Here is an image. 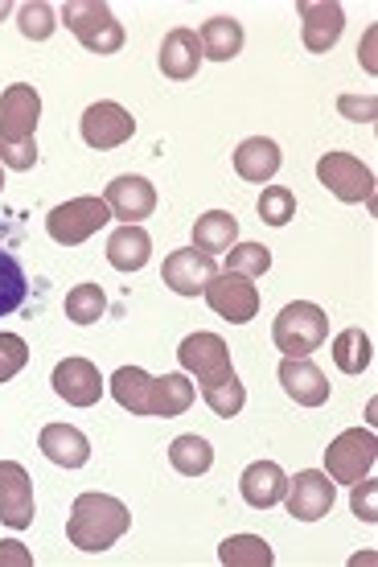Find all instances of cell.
<instances>
[{
	"label": "cell",
	"instance_id": "23",
	"mask_svg": "<svg viewBox=\"0 0 378 567\" xmlns=\"http://www.w3.org/2000/svg\"><path fill=\"white\" fill-rule=\"evenodd\" d=\"M197 42H202V58L231 62V58L243 54V25H238L235 17H211L202 25V33H197Z\"/></svg>",
	"mask_w": 378,
	"mask_h": 567
},
{
	"label": "cell",
	"instance_id": "14",
	"mask_svg": "<svg viewBox=\"0 0 378 567\" xmlns=\"http://www.w3.org/2000/svg\"><path fill=\"white\" fill-rule=\"evenodd\" d=\"M214 276H218V268H214V256L197 251V247L173 251V256L165 259V268H161V280H165V288H173L177 297H197V292L214 280Z\"/></svg>",
	"mask_w": 378,
	"mask_h": 567
},
{
	"label": "cell",
	"instance_id": "26",
	"mask_svg": "<svg viewBox=\"0 0 378 567\" xmlns=\"http://www.w3.org/2000/svg\"><path fill=\"white\" fill-rule=\"evenodd\" d=\"M238 239V218L226 210H211L202 214L194 223V247L206 251V256H218V251H231Z\"/></svg>",
	"mask_w": 378,
	"mask_h": 567
},
{
	"label": "cell",
	"instance_id": "3",
	"mask_svg": "<svg viewBox=\"0 0 378 567\" xmlns=\"http://www.w3.org/2000/svg\"><path fill=\"white\" fill-rule=\"evenodd\" d=\"M62 21L91 54H120L124 50V25L115 21L103 0H71L62 9Z\"/></svg>",
	"mask_w": 378,
	"mask_h": 567
},
{
	"label": "cell",
	"instance_id": "16",
	"mask_svg": "<svg viewBox=\"0 0 378 567\" xmlns=\"http://www.w3.org/2000/svg\"><path fill=\"white\" fill-rule=\"evenodd\" d=\"M103 202H108L112 218H124V227H127V223H141V218H149V214L156 210V189L149 177L124 173V177H115V182L108 185Z\"/></svg>",
	"mask_w": 378,
	"mask_h": 567
},
{
	"label": "cell",
	"instance_id": "27",
	"mask_svg": "<svg viewBox=\"0 0 378 567\" xmlns=\"http://www.w3.org/2000/svg\"><path fill=\"white\" fill-rule=\"evenodd\" d=\"M168 465L177 468V473H185V477H202V473H211L214 465V449L206 444L202 436H177L173 444H168Z\"/></svg>",
	"mask_w": 378,
	"mask_h": 567
},
{
	"label": "cell",
	"instance_id": "33",
	"mask_svg": "<svg viewBox=\"0 0 378 567\" xmlns=\"http://www.w3.org/2000/svg\"><path fill=\"white\" fill-rule=\"evenodd\" d=\"M202 399H206V408H211L218 420H231V415L243 412L247 391H243V383H238V374H235V379H226V383L202 386Z\"/></svg>",
	"mask_w": 378,
	"mask_h": 567
},
{
	"label": "cell",
	"instance_id": "25",
	"mask_svg": "<svg viewBox=\"0 0 378 567\" xmlns=\"http://www.w3.org/2000/svg\"><path fill=\"white\" fill-rule=\"evenodd\" d=\"M112 395L124 412L149 415V403H153V374H144L141 367H120L112 374Z\"/></svg>",
	"mask_w": 378,
	"mask_h": 567
},
{
	"label": "cell",
	"instance_id": "42",
	"mask_svg": "<svg viewBox=\"0 0 378 567\" xmlns=\"http://www.w3.org/2000/svg\"><path fill=\"white\" fill-rule=\"evenodd\" d=\"M0 189H4V169H0Z\"/></svg>",
	"mask_w": 378,
	"mask_h": 567
},
{
	"label": "cell",
	"instance_id": "37",
	"mask_svg": "<svg viewBox=\"0 0 378 567\" xmlns=\"http://www.w3.org/2000/svg\"><path fill=\"white\" fill-rule=\"evenodd\" d=\"M350 506H354V514H358L362 523H378V482H370V477L354 482Z\"/></svg>",
	"mask_w": 378,
	"mask_h": 567
},
{
	"label": "cell",
	"instance_id": "30",
	"mask_svg": "<svg viewBox=\"0 0 378 567\" xmlns=\"http://www.w3.org/2000/svg\"><path fill=\"white\" fill-rule=\"evenodd\" d=\"M103 312H108V297L99 284H74L67 292V317L74 326H95Z\"/></svg>",
	"mask_w": 378,
	"mask_h": 567
},
{
	"label": "cell",
	"instance_id": "11",
	"mask_svg": "<svg viewBox=\"0 0 378 567\" xmlns=\"http://www.w3.org/2000/svg\"><path fill=\"white\" fill-rule=\"evenodd\" d=\"M132 132H136L132 112H124V107L112 100H99L83 112V141L91 144V148H99V153L127 144L132 141Z\"/></svg>",
	"mask_w": 378,
	"mask_h": 567
},
{
	"label": "cell",
	"instance_id": "35",
	"mask_svg": "<svg viewBox=\"0 0 378 567\" xmlns=\"http://www.w3.org/2000/svg\"><path fill=\"white\" fill-rule=\"evenodd\" d=\"M17 25H21V33H25L29 42H45L58 29V21H54V9L45 0H29V4L17 9Z\"/></svg>",
	"mask_w": 378,
	"mask_h": 567
},
{
	"label": "cell",
	"instance_id": "12",
	"mask_svg": "<svg viewBox=\"0 0 378 567\" xmlns=\"http://www.w3.org/2000/svg\"><path fill=\"white\" fill-rule=\"evenodd\" d=\"M284 502H288V514L300 518V523H317L334 511V477L329 473H317V468H305L296 473L288 489H284Z\"/></svg>",
	"mask_w": 378,
	"mask_h": 567
},
{
	"label": "cell",
	"instance_id": "2",
	"mask_svg": "<svg viewBox=\"0 0 378 567\" xmlns=\"http://www.w3.org/2000/svg\"><path fill=\"white\" fill-rule=\"evenodd\" d=\"M325 338H329V317H325L321 305L313 300H293L284 305L276 326H272V341L284 358H308L313 350H321Z\"/></svg>",
	"mask_w": 378,
	"mask_h": 567
},
{
	"label": "cell",
	"instance_id": "20",
	"mask_svg": "<svg viewBox=\"0 0 378 567\" xmlns=\"http://www.w3.org/2000/svg\"><path fill=\"white\" fill-rule=\"evenodd\" d=\"M38 449L45 453V461H54L62 468H83L91 461V440L74 424H45Z\"/></svg>",
	"mask_w": 378,
	"mask_h": 567
},
{
	"label": "cell",
	"instance_id": "32",
	"mask_svg": "<svg viewBox=\"0 0 378 567\" xmlns=\"http://www.w3.org/2000/svg\"><path fill=\"white\" fill-rule=\"evenodd\" d=\"M296 218V194L288 185H267L264 194H259V223L267 227H284V223H293Z\"/></svg>",
	"mask_w": 378,
	"mask_h": 567
},
{
	"label": "cell",
	"instance_id": "29",
	"mask_svg": "<svg viewBox=\"0 0 378 567\" xmlns=\"http://www.w3.org/2000/svg\"><path fill=\"white\" fill-rule=\"evenodd\" d=\"M370 338H366L362 329H341L334 338V362L341 374H362L370 367Z\"/></svg>",
	"mask_w": 378,
	"mask_h": 567
},
{
	"label": "cell",
	"instance_id": "39",
	"mask_svg": "<svg viewBox=\"0 0 378 567\" xmlns=\"http://www.w3.org/2000/svg\"><path fill=\"white\" fill-rule=\"evenodd\" d=\"M0 567H33V555L25 551V543H0Z\"/></svg>",
	"mask_w": 378,
	"mask_h": 567
},
{
	"label": "cell",
	"instance_id": "18",
	"mask_svg": "<svg viewBox=\"0 0 378 567\" xmlns=\"http://www.w3.org/2000/svg\"><path fill=\"white\" fill-rule=\"evenodd\" d=\"M238 489H243V502H247L252 511H272V506L284 502L288 477H284V468L276 465V461H255V465L243 468Z\"/></svg>",
	"mask_w": 378,
	"mask_h": 567
},
{
	"label": "cell",
	"instance_id": "10",
	"mask_svg": "<svg viewBox=\"0 0 378 567\" xmlns=\"http://www.w3.org/2000/svg\"><path fill=\"white\" fill-rule=\"evenodd\" d=\"M300 38H305L308 54H329L346 29V9L337 0H300Z\"/></svg>",
	"mask_w": 378,
	"mask_h": 567
},
{
	"label": "cell",
	"instance_id": "28",
	"mask_svg": "<svg viewBox=\"0 0 378 567\" xmlns=\"http://www.w3.org/2000/svg\"><path fill=\"white\" fill-rule=\"evenodd\" d=\"M218 559L226 567H272V547H267L259 535H231V539L218 547Z\"/></svg>",
	"mask_w": 378,
	"mask_h": 567
},
{
	"label": "cell",
	"instance_id": "5",
	"mask_svg": "<svg viewBox=\"0 0 378 567\" xmlns=\"http://www.w3.org/2000/svg\"><path fill=\"white\" fill-rule=\"evenodd\" d=\"M378 461V440L370 427H350V432H341V436L325 449V468H329V477L334 482H362L370 477V468Z\"/></svg>",
	"mask_w": 378,
	"mask_h": 567
},
{
	"label": "cell",
	"instance_id": "31",
	"mask_svg": "<svg viewBox=\"0 0 378 567\" xmlns=\"http://www.w3.org/2000/svg\"><path fill=\"white\" fill-rule=\"evenodd\" d=\"M25 292H29V280H25V268L17 264V256L9 251H0V317H9L25 305Z\"/></svg>",
	"mask_w": 378,
	"mask_h": 567
},
{
	"label": "cell",
	"instance_id": "38",
	"mask_svg": "<svg viewBox=\"0 0 378 567\" xmlns=\"http://www.w3.org/2000/svg\"><path fill=\"white\" fill-rule=\"evenodd\" d=\"M0 165L4 169H17V173H25L38 165V141H29V144H0Z\"/></svg>",
	"mask_w": 378,
	"mask_h": 567
},
{
	"label": "cell",
	"instance_id": "41",
	"mask_svg": "<svg viewBox=\"0 0 378 567\" xmlns=\"http://www.w3.org/2000/svg\"><path fill=\"white\" fill-rule=\"evenodd\" d=\"M0 17H9V0H0Z\"/></svg>",
	"mask_w": 378,
	"mask_h": 567
},
{
	"label": "cell",
	"instance_id": "17",
	"mask_svg": "<svg viewBox=\"0 0 378 567\" xmlns=\"http://www.w3.org/2000/svg\"><path fill=\"white\" fill-rule=\"evenodd\" d=\"M276 379H280L284 395L296 399L300 408H321L325 399H329V379H325L321 367H313L308 358H284L280 370H276Z\"/></svg>",
	"mask_w": 378,
	"mask_h": 567
},
{
	"label": "cell",
	"instance_id": "22",
	"mask_svg": "<svg viewBox=\"0 0 378 567\" xmlns=\"http://www.w3.org/2000/svg\"><path fill=\"white\" fill-rule=\"evenodd\" d=\"M149 256H153V239H149V230L141 223H127L108 239V264L115 271H141L149 264Z\"/></svg>",
	"mask_w": 378,
	"mask_h": 567
},
{
	"label": "cell",
	"instance_id": "4",
	"mask_svg": "<svg viewBox=\"0 0 378 567\" xmlns=\"http://www.w3.org/2000/svg\"><path fill=\"white\" fill-rule=\"evenodd\" d=\"M108 223H112V210H108L103 198H71L50 210L45 230H50V239L62 243V247H79V243H86L95 230L108 227Z\"/></svg>",
	"mask_w": 378,
	"mask_h": 567
},
{
	"label": "cell",
	"instance_id": "24",
	"mask_svg": "<svg viewBox=\"0 0 378 567\" xmlns=\"http://www.w3.org/2000/svg\"><path fill=\"white\" fill-rule=\"evenodd\" d=\"M194 399H197V386L190 383L185 374H165V379H153V403H149V415H161V420L185 415Z\"/></svg>",
	"mask_w": 378,
	"mask_h": 567
},
{
	"label": "cell",
	"instance_id": "9",
	"mask_svg": "<svg viewBox=\"0 0 378 567\" xmlns=\"http://www.w3.org/2000/svg\"><path fill=\"white\" fill-rule=\"evenodd\" d=\"M42 120V95L29 83L4 86L0 95V144H29Z\"/></svg>",
	"mask_w": 378,
	"mask_h": 567
},
{
	"label": "cell",
	"instance_id": "19",
	"mask_svg": "<svg viewBox=\"0 0 378 567\" xmlns=\"http://www.w3.org/2000/svg\"><path fill=\"white\" fill-rule=\"evenodd\" d=\"M202 66V42H197L194 29H168L165 42H161V74L173 79V83H190Z\"/></svg>",
	"mask_w": 378,
	"mask_h": 567
},
{
	"label": "cell",
	"instance_id": "8",
	"mask_svg": "<svg viewBox=\"0 0 378 567\" xmlns=\"http://www.w3.org/2000/svg\"><path fill=\"white\" fill-rule=\"evenodd\" d=\"M202 297H206V305H211L223 321H231V326H247L255 312H259V288H255L247 276H238V271L214 276V280L202 288Z\"/></svg>",
	"mask_w": 378,
	"mask_h": 567
},
{
	"label": "cell",
	"instance_id": "36",
	"mask_svg": "<svg viewBox=\"0 0 378 567\" xmlns=\"http://www.w3.org/2000/svg\"><path fill=\"white\" fill-rule=\"evenodd\" d=\"M29 362V346L17 333H0V383L17 379Z\"/></svg>",
	"mask_w": 378,
	"mask_h": 567
},
{
	"label": "cell",
	"instance_id": "7",
	"mask_svg": "<svg viewBox=\"0 0 378 567\" xmlns=\"http://www.w3.org/2000/svg\"><path fill=\"white\" fill-rule=\"evenodd\" d=\"M317 182L337 202H375V173L350 153H325L317 161Z\"/></svg>",
	"mask_w": 378,
	"mask_h": 567
},
{
	"label": "cell",
	"instance_id": "21",
	"mask_svg": "<svg viewBox=\"0 0 378 567\" xmlns=\"http://www.w3.org/2000/svg\"><path fill=\"white\" fill-rule=\"evenodd\" d=\"M280 165H284L280 144L267 141V136H252V141H243L235 148V173L243 182H255V185L272 182L280 173Z\"/></svg>",
	"mask_w": 378,
	"mask_h": 567
},
{
	"label": "cell",
	"instance_id": "34",
	"mask_svg": "<svg viewBox=\"0 0 378 567\" xmlns=\"http://www.w3.org/2000/svg\"><path fill=\"white\" fill-rule=\"evenodd\" d=\"M267 268H272V251H267L264 243H238V247L226 251V271H238L247 280L264 276Z\"/></svg>",
	"mask_w": 378,
	"mask_h": 567
},
{
	"label": "cell",
	"instance_id": "15",
	"mask_svg": "<svg viewBox=\"0 0 378 567\" xmlns=\"http://www.w3.org/2000/svg\"><path fill=\"white\" fill-rule=\"evenodd\" d=\"M50 383H54L58 399H67L71 408H95L99 399H103V379H99L95 362H86V358L58 362Z\"/></svg>",
	"mask_w": 378,
	"mask_h": 567
},
{
	"label": "cell",
	"instance_id": "40",
	"mask_svg": "<svg viewBox=\"0 0 378 567\" xmlns=\"http://www.w3.org/2000/svg\"><path fill=\"white\" fill-rule=\"evenodd\" d=\"M341 112L354 115V120H362V124H370L375 120V100H341Z\"/></svg>",
	"mask_w": 378,
	"mask_h": 567
},
{
	"label": "cell",
	"instance_id": "13",
	"mask_svg": "<svg viewBox=\"0 0 378 567\" xmlns=\"http://www.w3.org/2000/svg\"><path fill=\"white\" fill-rule=\"evenodd\" d=\"M0 523L9 530H25L33 523V482L17 461H0Z\"/></svg>",
	"mask_w": 378,
	"mask_h": 567
},
{
	"label": "cell",
	"instance_id": "1",
	"mask_svg": "<svg viewBox=\"0 0 378 567\" xmlns=\"http://www.w3.org/2000/svg\"><path fill=\"white\" fill-rule=\"evenodd\" d=\"M132 526V514L120 497L112 494H79L71 506V518H67V539L79 551H108L127 535Z\"/></svg>",
	"mask_w": 378,
	"mask_h": 567
},
{
	"label": "cell",
	"instance_id": "6",
	"mask_svg": "<svg viewBox=\"0 0 378 567\" xmlns=\"http://www.w3.org/2000/svg\"><path fill=\"white\" fill-rule=\"evenodd\" d=\"M177 362H182L185 374H194L202 386L226 383L235 379V367H231V346H226L218 333H190L177 350Z\"/></svg>",
	"mask_w": 378,
	"mask_h": 567
}]
</instances>
